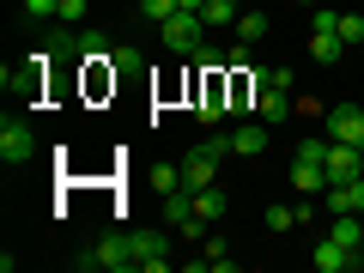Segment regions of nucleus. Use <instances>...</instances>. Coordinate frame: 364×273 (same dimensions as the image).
<instances>
[{"mask_svg": "<svg viewBox=\"0 0 364 273\" xmlns=\"http://www.w3.org/2000/svg\"><path fill=\"white\" fill-rule=\"evenodd\" d=\"M291 188H298L304 200L328 195V164H322V158H310V152H298V158H291Z\"/></svg>", "mask_w": 364, "mask_h": 273, "instance_id": "nucleus-8", "label": "nucleus"}, {"mask_svg": "<svg viewBox=\"0 0 364 273\" xmlns=\"http://www.w3.org/2000/svg\"><path fill=\"white\" fill-rule=\"evenodd\" d=\"M225 67H237V73H243V67H255V61H249V43H231V49H225Z\"/></svg>", "mask_w": 364, "mask_h": 273, "instance_id": "nucleus-25", "label": "nucleus"}, {"mask_svg": "<svg viewBox=\"0 0 364 273\" xmlns=\"http://www.w3.org/2000/svg\"><path fill=\"white\" fill-rule=\"evenodd\" d=\"M170 13H182L176 0H140V18H152V25H164Z\"/></svg>", "mask_w": 364, "mask_h": 273, "instance_id": "nucleus-19", "label": "nucleus"}, {"mask_svg": "<svg viewBox=\"0 0 364 273\" xmlns=\"http://www.w3.org/2000/svg\"><path fill=\"white\" fill-rule=\"evenodd\" d=\"M91 13V0H61V25H85Z\"/></svg>", "mask_w": 364, "mask_h": 273, "instance_id": "nucleus-23", "label": "nucleus"}, {"mask_svg": "<svg viewBox=\"0 0 364 273\" xmlns=\"http://www.w3.org/2000/svg\"><path fill=\"white\" fill-rule=\"evenodd\" d=\"M340 43H346V49H358V43H364V13H340Z\"/></svg>", "mask_w": 364, "mask_h": 273, "instance_id": "nucleus-17", "label": "nucleus"}, {"mask_svg": "<svg viewBox=\"0 0 364 273\" xmlns=\"http://www.w3.org/2000/svg\"><path fill=\"white\" fill-rule=\"evenodd\" d=\"M225 140H231V152L237 158H261V146H267V122H243V128H231V134H225Z\"/></svg>", "mask_w": 364, "mask_h": 273, "instance_id": "nucleus-10", "label": "nucleus"}, {"mask_svg": "<svg viewBox=\"0 0 364 273\" xmlns=\"http://www.w3.org/2000/svg\"><path fill=\"white\" fill-rule=\"evenodd\" d=\"M31 18H61V0H25Z\"/></svg>", "mask_w": 364, "mask_h": 273, "instance_id": "nucleus-24", "label": "nucleus"}, {"mask_svg": "<svg viewBox=\"0 0 364 273\" xmlns=\"http://www.w3.org/2000/svg\"><path fill=\"white\" fill-rule=\"evenodd\" d=\"M158 43H164L170 55H195L200 43H207V18L200 13H170L164 25H158Z\"/></svg>", "mask_w": 364, "mask_h": 273, "instance_id": "nucleus-2", "label": "nucleus"}, {"mask_svg": "<svg viewBox=\"0 0 364 273\" xmlns=\"http://www.w3.org/2000/svg\"><path fill=\"white\" fill-rule=\"evenodd\" d=\"M298 219H304L298 207H267V231H291Z\"/></svg>", "mask_w": 364, "mask_h": 273, "instance_id": "nucleus-20", "label": "nucleus"}, {"mask_svg": "<svg viewBox=\"0 0 364 273\" xmlns=\"http://www.w3.org/2000/svg\"><path fill=\"white\" fill-rule=\"evenodd\" d=\"M152 188H158V195H170V188H182V170L158 164V170H152Z\"/></svg>", "mask_w": 364, "mask_h": 273, "instance_id": "nucleus-22", "label": "nucleus"}, {"mask_svg": "<svg viewBox=\"0 0 364 273\" xmlns=\"http://www.w3.org/2000/svg\"><path fill=\"white\" fill-rule=\"evenodd\" d=\"M291 116H328V109H322V104H316L310 91H304V97H291Z\"/></svg>", "mask_w": 364, "mask_h": 273, "instance_id": "nucleus-26", "label": "nucleus"}, {"mask_svg": "<svg viewBox=\"0 0 364 273\" xmlns=\"http://www.w3.org/2000/svg\"><path fill=\"white\" fill-rule=\"evenodd\" d=\"M328 213H364V176L358 182H340V188H328Z\"/></svg>", "mask_w": 364, "mask_h": 273, "instance_id": "nucleus-14", "label": "nucleus"}, {"mask_svg": "<svg viewBox=\"0 0 364 273\" xmlns=\"http://www.w3.org/2000/svg\"><path fill=\"white\" fill-rule=\"evenodd\" d=\"M255 116L267 122V128H273V122H286V116H291V91H279V85L255 91Z\"/></svg>", "mask_w": 364, "mask_h": 273, "instance_id": "nucleus-12", "label": "nucleus"}, {"mask_svg": "<svg viewBox=\"0 0 364 273\" xmlns=\"http://www.w3.org/2000/svg\"><path fill=\"white\" fill-rule=\"evenodd\" d=\"M43 61H49V55H37V61H31V67H18V73L6 67V73H0V85H6V91H18V97H37V91H43Z\"/></svg>", "mask_w": 364, "mask_h": 273, "instance_id": "nucleus-11", "label": "nucleus"}, {"mask_svg": "<svg viewBox=\"0 0 364 273\" xmlns=\"http://www.w3.org/2000/svg\"><path fill=\"white\" fill-rule=\"evenodd\" d=\"M140 61H146V55L134 49V43H122V49H116V73H140Z\"/></svg>", "mask_w": 364, "mask_h": 273, "instance_id": "nucleus-21", "label": "nucleus"}, {"mask_svg": "<svg viewBox=\"0 0 364 273\" xmlns=\"http://www.w3.org/2000/svg\"><path fill=\"white\" fill-rule=\"evenodd\" d=\"M0 158H6V164H31V158H37V134H31V122H18V116L0 122Z\"/></svg>", "mask_w": 364, "mask_h": 273, "instance_id": "nucleus-5", "label": "nucleus"}, {"mask_svg": "<svg viewBox=\"0 0 364 273\" xmlns=\"http://www.w3.org/2000/svg\"><path fill=\"white\" fill-rule=\"evenodd\" d=\"M340 55H346V43H340V31H316V37H310V61H322V67H334Z\"/></svg>", "mask_w": 364, "mask_h": 273, "instance_id": "nucleus-15", "label": "nucleus"}, {"mask_svg": "<svg viewBox=\"0 0 364 273\" xmlns=\"http://www.w3.org/2000/svg\"><path fill=\"white\" fill-rule=\"evenodd\" d=\"M261 37H267V13L243 6V13H237V43H261Z\"/></svg>", "mask_w": 364, "mask_h": 273, "instance_id": "nucleus-16", "label": "nucleus"}, {"mask_svg": "<svg viewBox=\"0 0 364 273\" xmlns=\"http://www.w3.org/2000/svg\"><path fill=\"white\" fill-rule=\"evenodd\" d=\"M79 267H109V273H128L134 267V249H128V231H109L79 255Z\"/></svg>", "mask_w": 364, "mask_h": 273, "instance_id": "nucleus-3", "label": "nucleus"}, {"mask_svg": "<svg viewBox=\"0 0 364 273\" xmlns=\"http://www.w3.org/2000/svg\"><path fill=\"white\" fill-rule=\"evenodd\" d=\"M316 273H352V267H358V249H346V243H340V237H322V243H316Z\"/></svg>", "mask_w": 364, "mask_h": 273, "instance_id": "nucleus-9", "label": "nucleus"}, {"mask_svg": "<svg viewBox=\"0 0 364 273\" xmlns=\"http://www.w3.org/2000/svg\"><path fill=\"white\" fill-rule=\"evenodd\" d=\"M231 152V140H200L195 152L182 158V188H213L219 182V158Z\"/></svg>", "mask_w": 364, "mask_h": 273, "instance_id": "nucleus-1", "label": "nucleus"}, {"mask_svg": "<svg viewBox=\"0 0 364 273\" xmlns=\"http://www.w3.org/2000/svg\"><path fill=\"white\" fill-rule=\"evenodd\" d=\"M328 140H346V146H364V109L358 104H334L328 109Z\"/></svg>", "mask_w": 364, "mask_h": 273, "instance_id": "nucleus-7", "label": "nucleus"}, {"mask_svg": "<svg viewBox=\"0 0 364 273\" xmlns=\"http://www.w3.org/2000/svg\"><path fill=\"white\" fill-rule=\"evenodd\" d=\"M328 188H340V182H358L364 176V146H346V140H328Z\"/></svg>", "mask_w": 364, "mask_h": 273, "instance_id": "nucleus-4", "label": "nucleus"}, {"mask_svg": "<svg viewBox=\"0 0 364 273\" xmlns=\"http://www.w3.org/2000/svg\"><path fill=\"white\" fill-rule=\"evenodd\" d=\"M128 249H134V267H140V273H164L170 237L164 231H128Z\"/></svg>", "mask_w": 364, "mask_h": 273, "instance_id": "nucleus-6", "label": "nucleus"}, {"mask_svg": "<svg viewBox=\"0 0 364 273\" xmlns=\"http://www.w3.org/2000/svg\"><path fill=\"white\" fill-rule=\"evenodd\" d=\"M237 13H243V6H237V0H207V25H237Z\"/></svg>", "mask_w": 364, "mask_h": 273, "instance_id": "nucleus-18", "label": "nucleus"}, {"mask_svg": "<svg viewBox=\"0 0 364 273\" xmlns=\"http://www.w3.org/2000/svg\"><path fill=\"white\" fill-rule=\"evenodd\" d=\"M298 6H316V0H298Z\"/></svg>", "mask_w": 364, "mask_h": 273, "instance_id": "nucleus-28", "label": "nucleus"}, {"mask_svg": "<svg viewBox=\"0 0 364 273\" xmlns=\"http://www.w3.org/2000/svg\"><path fill=\"white\" fill-rule=\"evenodd\" d=\"M182 13H207V0H176Z\"/></svg>", "mask_w": 364, "mask_h": 273, "instance_id": "nucleus-27", "label": "nucleus"}, {"mask_svg": "<svg viewBox=\"0 0 364 273\" xmlns=\"http://www.w3.org/2000/svg\"><path fill=\"white\" fill-rule=\"evenodd\" d=\"M188 195H195V219L200 225H219L225 219V188H219V182H213V188H188Z\"/></svg>", "mask_w": 364, "mask_h": 273, "instance_id": "nucleus-13", "label": "nucleus"}, {"mask_svg": "<svg viewBox=\"0 0 364 273\" xmlns=\"http://www.w3.org/2000/svg\"><path fill=\"white\" fill-rule=\"evenodd\" d=\"M237 6H249V0H237Z\"/></svg>", "mask_w": 364, "mask_h": 273, "instance_id": "nucleus-29", "label": "nucleus"}]
</instances>
